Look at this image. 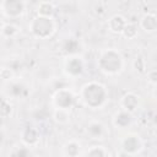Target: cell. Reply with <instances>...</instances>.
<instances>
[{
    "instance_id": "7",
    "label": "cell",
    "mask_w": 157,
    "mask_h": 157,
    "mask_svg": "<svg viewBox=\"0 0 157 157\" xmlns=\"http://www.w3.org/2000/svg\"><path fill=\"white\" fill-rule=\"evenodd\" d=\"M1 10L7 17H18L23 12L25 5L22 0H2Z\"/></svg>"
},
{
    "instance_id": "8",
    "label": "cell",
    "mask_w": 157,
    "mask_h": 157,
    "mask_svg": "<svg viewBox=\"0 0 157 157\" xmlns=\"http://www.w3.org/2000/svg\"><path fill=\"white\" fill-rule=\"evenodd\" d=\"M120 105L123 109H125L130 113H134L139 105V97L132 92H128L121 97Z\"/></svg>"
},
{
    "instance_id": "22",
    "label": "cell",
    "mask_w": 157,
    "mask_h": 157,
    "mask_svg": "<svg viewBox=\"0 0 157 157\" xmlns=\"http://www.w3.org/2000/svg\"><path fill=\"white\" fill-rule=\"evenodd\" d=\"M61 1H65V0H61Z\"/></svg>"
},
{
    "instance_id": "14",
    "label": "cell",
    "mask_w": 157,
    "mask_h": 157,
    "mask_svg": "<svg viewBox=\"0 0 157 157\" xmlns=\"http://www.w3.org/2000/svg\"><path fill=\"white\" fill-rule=\"evenodd\" d=\"M54 15V5L50 1H42L38 6V16L53 17Z\"/></svg>"
},
{
    "instance_id": "18",
    "label": "cell",
    "mask_w": 157,
    "mask_h": 157,
    "mask_svg": "<svg viewBox=\"0 0 157 157\" xmlns=\"http://www.w3.org/2000/svg\"><path fill=\"white\" fill-rule=\"evenodd\" d=\"M63 150H64V155L65 156H75L72 151L76 150L77 152H80V144L76 142V141H69V142H66L64 145Z\"/></svg>"
},
{
    "instance_id": "10",
    "label": "cell",
    "mask_w": 157,
    "mask_h": 157,
    "mask_svg": "<svg viewBox=\"0 0 157 157\" xmlns=\"http://www.w3.org/2000/svg\"><path fill=\"white\" fill-rule=\"evenodd\" d=\"M131 121H132L131 113L128 112V110H125V109H123V108H121V110H119V112L114 115V118H113V124H114V126H117V128H119V129H124V128L129 126V125L131 124Z\"/></svg>"
},
{
    "instance_id": "21",
    "label": "cell",
    "mask_w": 157,
    "mask_h": 157,
    "mask_svg": "<svg viewBox=\"0 0 157 157\" xmlns=\"http://www.w3.org/2000/svg\"><path fill=\"white\" fill-rule=\"evenodd\" d=\"M146 77L148 80V82H151L153 85H157V70H150L146 74Z\"/></svg>"
},
{
    "instance_id": "20",
    "label": "cell",
    "mask_w": 157,
    "mask_h": 157,
    "mask_svg": "<svg viewBox=\"0 0 157 157\" xmlns=\"http://www.w3.org/2000/svg\"><path fill=\"white\" fill-rule=\"evenodd\" d=\"M12 77H13V72H12L10 69H7V67H2V69H1V78H2L4 81L11 80Z\"/></svg>"
},
{
    "instance_id": "9",
    "label": "cell",
    "mask_w": 157,
    "mask_h": 157,
    "mask_svg": "<svg viewBox=\"0 0 157 157\" xmlns=\"http://www.w3.org/2000/svg\"><path fill=\"white\" fill-rule=\"evenodd\" d=\"M21 140L26 146H34L39 141V132H38L37 129H34L32 126H28V128L22 130Z\"/></svg>"
},
{
    "instance_id": "6",
    "label": "cell",
    "mask_w": 157,
    "mask_h": 157,
    "mask_svg": "<svg viewBox=\"0 0 157 157\" xmlns=\"http://www.w3.org/2000/svg\"><path fill=\"white\" fill-rule=\"evenodd\" d=\"M83 69H85L83 60L77 55L69 56L64 63V70H65L66 75H69L71 77L81 75L83 72Z\"/></svg>"
},
{
    "instance_id": "1",
    "label": "cell",
    "mask_w": 157,
    "mask_h": 157,
    "mask_svg": "<svg viewBox=\"0 0 157 157\" xmlns=\"http://www.w3.org/2000/svg\"><path fill=\"white\" fill-rule=\"evenodd\" d=\"M81 99L86 107L91 109H101L108 101V91L104 85L91 81L82 87Z\"/></svg>"
},
{
    "instance_id": "3",
    "label": "cell",
    "mask_w": 157,
    "mask_h": 157,
    "mask_svg": "<svg viewBox=\"0 0 157 157\" xmlns=\"http://www.w3.org/2000/svg\"><path fill=\"white\" fill-rule=\"evenodd\" d=\"M29 31L32 34L39 39H47L53 36L55 32V23L53 17H44L37 16L29 23Z\"/></svg>"
},
{
    "instance_id": "16",
    "label": "cell",
    "mask_w": 157,
    "mask_h": 157,
    "mask_svg": "<svg viewBox=\"0 0 157 157\" xmlns=\"http://www.w3.org/2000/svg\"><path fill=\"white\" fill-rule=\"evenodd\" d=\"M1 33L4 37H13L18 33V27L15 26L13 23H4L2 25V28H1Z\"/></svg>"
},
{
    "instance_id": "12",
    "label": "cell",
    "mask_w": 157,
    "mask_h": 157,
    "mask_svg": "<svg viewBox=\"0 0 157 157\" xmlns=\"http://www.w3.org/2000/svg\"><path fill=\"white\" fill-rule=\"evenodd\" d=\"M126 20L123 17V16H120V15H114L113 17H110L109 18V21H108V28H109V31L110 32H113V33H119V34H121L123 33V31H124V28H125V26H126Z\"/></svg>"
},
{
    "instance_id": "15",
    "label": "cell",
    "mask_w": 157,
    "mask_h": 157,
    "mask_svg": "<svg viewBox=\"0 0 157 157\" xmlns=\"http://www.w3.org/2000/svg\"><path fill=\"white\" fill-rule=\"evenodd\" d=\"M54 119L59 124H65L70 119L69 109H61V108H55L54 110Z\"/></svg>"
},
{
    "instance_id": "17",
    "label": "cell",
    "mask_w": 157,
    "mask_h": 157,
    "mask_svg": "<svg viewBox=\"0 0 157 157\" xmlns=\"http://www.w3.org/2000/svg\"><path fill=\"white\" fill-rule=\"evenodd\" d=\"M121 34L128 39H134L137 36V27L134 23H126V26H125V28H124Z\"/></svg>"
},
{
    "instance_id": "19",
    "label": "cell",
    "mask_w": 157,
    "mask_h": 157,
    "mask_svg": "<svg viewBox=\"0 0 157 157\" xmlns=\"http://www.w3.org/2000/svg\"><path fill=\"white\" fill-rule=\"evenodd\" d=\"M87 156H107L108 151L103 147V146H92L87 152Z\"/></svg>"
},
{
    "instance_id": "2",
    "label": "cell",
    "mask_w": 157,
    "mask_h": 157,
    "mask_svg": "<svg viewBox=\"0 0 157 157\" xmlns=\"http://www.w3.org/2000/svg\"><path fill=\"white\" fill-rule=\"evenodd\" d=\"M98 67L107 75H115L123 70L124 60L121 54L115 49L103 50L98 58Z\"/></svg>"
},
{
    "instance_id": "11",
    "label": "cell",
    "mask_w": 157,
    "mask_h": 157,
    "mask_svg": "<svg viewBox=\"0 0 157 157\" xmlns=\"http://www.w3.org/2000/svg\"><path fill=\"white\" fill-rule=\"evenodd\" d=\"M140 27L148 33L157 31V16L153 13H145L140 20Z\"/></svg>"
},
{
    "instance_id": "5",
    "label": "cell",
    "mask_w": 157,
    "mask_h": 157,
    "mask_svg": "<svg viewBox=\"0 0 157 157\" xmlns=\"http://www.w3.org/2000/svg\"><path fill=\"white\" fill-rule=\"evenodd\" d=\"M121 148L124 155H136L142 150V141L137 135L129 134L123 139Z\"/></svg>"
},
{
    "instance_id": "4",
    "label": "cell",
    "mask_w": 157,
    "mask_h": 157,
    "mask_svg": "<svg viewBox=\"0 0 157 157\" xmlns=\"http://www.w3.org/2000/svg\"><path fill=\"white\" fill-rule=\"evenodd\" d=\"M75 102L74 93L67 88H61L56 91L53 96V104L55 108L61 109H70Z\"/></svg>"
},
{
    "instance_id": "13",
    "label": "cell",
    "mask_w": 157,
    "mask_h": 157,
    "mask_svg": "<svg viewBox=\"0 0 157 157\" xmlns=\"http://www.w3.org/2000/svg\"><path fill=\"white\" fill-rule=\"evenodd\" d=\"M87 132L92 136V139H103L105 135V129L102 123L93 120L87 124Z\"/></svg>"
}]
</instances>
